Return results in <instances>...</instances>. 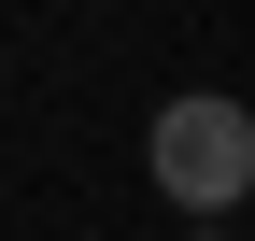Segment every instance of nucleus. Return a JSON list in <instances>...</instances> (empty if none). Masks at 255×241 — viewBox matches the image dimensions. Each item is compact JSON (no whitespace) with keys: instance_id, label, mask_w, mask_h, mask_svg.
Returning <instances> with one entry per match:
<instances>
[{"instance_id":"f03ea898","label":"nucleus","mask_w":255,"mask_h":241,"mask_svg":"<svg viewBox=\"0 0 255 241\" xmlns=\"http://www.w3.org/2000/svg\"><path fill=\"white\" fill-rule=\"evenodd\" d=\"M199 241H213V227H199Z\"/></svg>"},{"instance_id":"f257e3e1","label":"nucleus","mask_w":255,"mask_h":241,"mask_svg":"<svg viewBox=\"0 0 255 241\" xmlns=\"http://www.w3.org/2000/svg\"><path fill=\"white\" fill-rule=\"evenodd\" d=\"M142 156H156V199H184V213H227V199L255 185V114H241V100H156Z\"/></svg>"}]
</instances>
